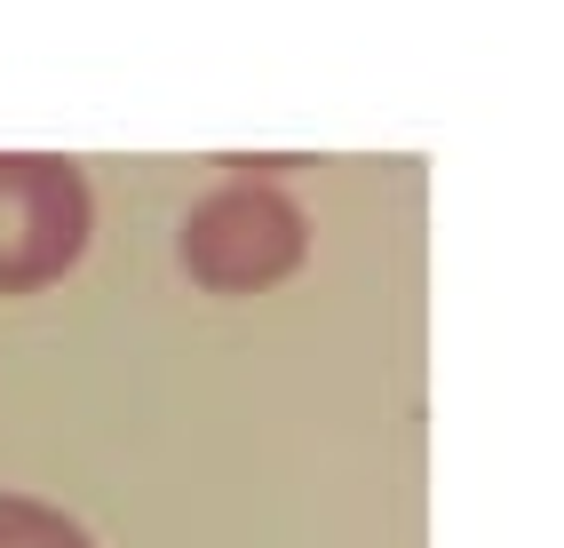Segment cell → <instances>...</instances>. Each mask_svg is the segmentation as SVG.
Listing matches in <instances>:
<instances>
[{"instance_id":"6da1fadb","label":"cell","mask_w":564,"mask_h":548,"mask_svg":"<svg viewBox=\"0 0 564 548\" xmlns=\"http://www.w3.org/2000/svg\"><path fill=\"white\" fill-rule=\"evenodd\" d=\"M175 254L192 271V286H207V295H271L279 278L303 271L311 215L286 183L231 175V183H215V191L192 199V215L175 231Z\"/></svg>"},{"instance_id":"7a4b0ae2","label":"cell","mask_w":564,"mask_h":548,"mask_svg":"<svg viewBox=\"0 0 564 548\" xmlns=\"http://www.w3.org/2000/svg\"><path fill=\"white\" fill-rule=\"evenodd\" d=\"M96 191L56 152H0V295H41L88 254Z\"/></svg>"},{"instance_id":"3957f363","label":"cell","mask_w":564,"mask_h":548,"mask_svg":"<svg viewBox=\"0 0 564 548\" xmlns=\"http://www.w3.org/2000/svg\"><path fill=\"white\" fill-rule=\"evenodd\" d=\"M0 548H96V540L72 508L41 493H0Z\"/></svg>"}]
</instances>
